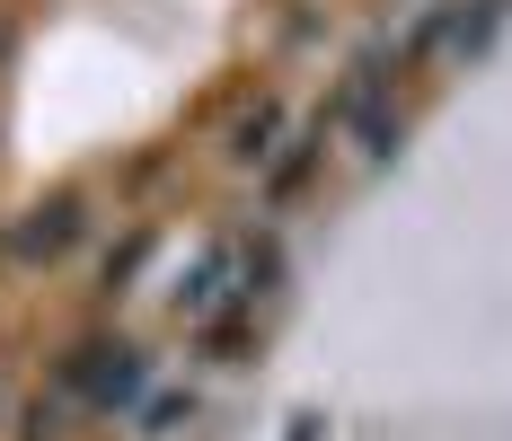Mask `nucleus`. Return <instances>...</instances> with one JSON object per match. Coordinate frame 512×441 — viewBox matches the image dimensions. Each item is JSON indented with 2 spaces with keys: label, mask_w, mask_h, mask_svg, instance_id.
I'll list each match as a JSON object with an SVG mask.
<instances>
[]
</instances>
